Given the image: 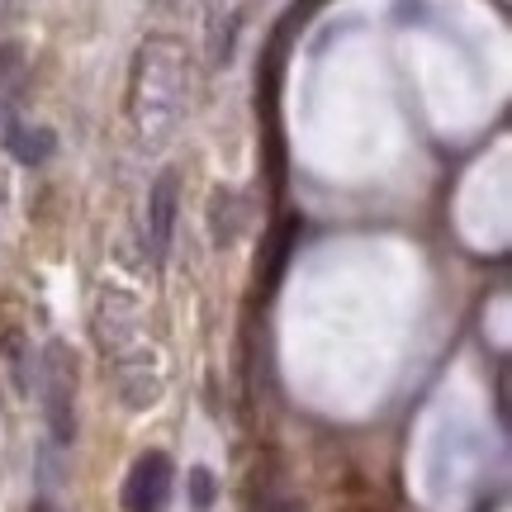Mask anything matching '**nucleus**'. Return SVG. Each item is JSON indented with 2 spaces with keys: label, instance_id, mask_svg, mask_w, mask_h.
I'll list each match as a JSON object with an SVG mask.
<instances>
[{
  "label": "nucleus",
  "instance_id": "nucleus-12",
  "mask_svg": "<svg viewBox=\"0 0 512 512\" xmlns=\"http://www.w3.org/2000/svg\"><path fill=\"white\" fill-rule=\"evenodd\" d=\"M34 512H53V508H48V503H34Z\"/></svg>",
  "mask_w": 512,
  "mask_h": 512
},
{
  "label": "nucleus",
  "instance_id": "nucleus-2",
  "mask_svg": "<svg viewBox=\"0 0 512 512\" xmlns=\"http://www.w3.org/2000/svg\"><path fill=\"white\" fill-rule=\"evenodd\" d=\"M38 394H43V413H48V432L57 446L76 441V356L67 342H48L43 361H38Z\"/></svg>",
  "mask_w": 512,
  "mask_h": 512
},
{
  "label": "nucleus",
  "instance_id": "nucleus-8",
  "mask_svg": "<svg viewBox=\"0 0 512 512\" xmlns=\"http://www.w3.org/2000/svg\"><path fill=\"white\" fill-rule=\"evenodd\" d=\"M185 494H190V508L195 512H209L214 508V498H219V479L209 465H195L190 475H185Z\"/></svg>",
  "mask_w": 512,
  "mask_h": 512
},
{
  "label": "nucleus",
  "instance_id": "nucleus-7",
  "mask_svg": "<svg viewBox=\"0 0 512 512\" xmlns=\"http://www.w3.org/2000/svg\"><path fill=\"white\" fill-rule=\"evenodd\" d=\"M5 147L15 152V162L38 166V162H48V157H53V128H24L19 124Z\"/></svg>",
  "mask_w": 512,
  "mask_h": 512
},
{
  "label": "nucleus",
  "instance_id": "nucleus-1",
  "mask_svg": "<svg viewBox=\"0 0 512 512\" xmlns=\"http://www.w3.org/2000/svg\"><path fill=\"white\" fill-rule=\"evenodd\" d=\"M185 53L171 38H147L128 72V128L143 152H162L185 119Z\"/></svg>",
  "mask_w": 512,
  "mask_h": 512
},
{
  "label": "nucleus",
  "instance_id": "nucleus-5",
  "mask_svg": "<svg viewBox=\"0 0 512 512\" xmlns=\"http://www.w3.org/2000/svg\"><path fill=\"white\" fill-rule=\"evenodd\" d=\"M95 337H100V347H105V356H124V351L143 347L138 342V313H133V304H128L119 290H105L100 294V309H95Z\"/></svg>",
  "mask_w": 512,
  "mask_h": 512
},
{
  "label": "nucleus",
  "instance_id": "nucleus-10",
  "mask_svg": "<svg viewBox=\"0 0 512 512\" xmlns=\"http://www.w3.org/2000/svg\"><path fill=\"white\" fill-rule=\"evenodd\" d=\"M19 72H24V48L19 43H0V86L19 81Z\"/></svg>",
  "mask_w": 512,
  "mask_h": 512
},
{
  "label": "nucleus",
  "instance_id": "nucleus-6",
  "mask_svg": "<svg viewBox=\"0 0 512 512\" xmlns=\"http://www.w3.org/2000/svg\"><path fill=\"white\" fill-rule=\"evenodd\" d=\"M176 219H181V185H176V171H162L157 185H152V195H147V238H152L157 256L171 252Z\"/></svg>",
  "mask_w": 512,
  "mask_h": 512
},
{
  "label": "nucleus",
  "instance_id": "nucleus-4",
  "mask_svg": "<svg viewBox=\"0 0 512 512\" xmlns=\"http://www.w3.org/2000/svg\"><path fill=\"white\" fill-rule=\"evenodd\" d=\"M114 380H119V399L133 413H147L152 403L162 399V370H157V356L147 347H133L114 361Z\"/></svg>",
  "mask_w": 512,
  "mask_h": 512
},
{
  "label": "nucleus",
  "instance_id": "nucleus-11",
  "mask_svg": "<svg viewBox=\"0 0 512 512\" xmlns=\"http://www.w3.org/2000/svg\"><path fill=\"white\" fill-rule=\"evenodd\" d=\"M15 110H10V105H5V100H0V143H10V133H15Z\"/></svg>",
  "mask_w": 512,
  "mask_h": 512
},
{
  "label": "nucleus",
  "instance_id": "nucleus-9",
  "mask_svg": "<svg viewBox=\"0 0 512 512\" xmlns=\"http://www.w3.org/2000/svg\"><path fill=\"white\" fill-rule=\"evenodd\" d=\"M0 351L10 356V370H15V389H19V394H29V384H34V375H29V370H34V356H29V347H24V337H19V332H10Z\"/></svg>",
  "mask_w": 512,
  "mask_h": 512
},
{
  "label": "nucleus",
  "instance_id": "nucleus-3",
  "mask_svg": "<svg viewBox=\"0 0 512 512\" xmlns=\"http://www.w3.org/2000/svg\"><path fill=\"white\" fill-rule=\"evenodd\" d=\"M171 484H176V465L166 451L138 456L124 479V512H162L171 503Z\"/></svg>",
  "mask_w": 512,
  "mask_h": 512
}]
</instances>
